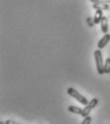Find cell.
<instances>
[{
	"label": "cell",
	"instance_id": "6da1fadb",
	"mask_svg": "<svg viewBox=\"0 0 110 124\" xmlns=\"http://www.w3.org/2000/svg\"><path fill=\"white\" fill-rule=\"evenodd\" d=\"M94 57H95V62L97 65V71L100 75L104 73V62H103V53L100 49L96 50L94 52Z\"/></svg>",
	"mask_w": 110,
	"mask_h": 124
},
{
	"label": "cell",
	"instance_id": "7a4b0ae2",
	"mask_svg": "<svg viewBox=\"0 0 110 124\" xmlns=\"http://www.w3.org/2000/svg\"><path fill=\"white\" fill-rule=\"evenodd\" d=\"M67 94H69L70 96H72L73 98H75L76 100H78V102H80L81 104H82L84 106H86L89 101L87 100V98L85 96L82 95L77 90H75L74 88H68L67 89Z\"/></svg>",
	"mask_w": 110,
	"mask_h": 124
},
{
	"label": "cell",
	"instance_id": "3957f363",
	"mask_svg": "<svg viewBox=\"0 0 110 124\" xmlns=\"http://www.w3.org/2000/svg\"><path fill=\"white\" fill-rule=\"evenodd\" d=\"M98 103H99L98 98H93V99H91V100L89 101V103L84 107L82 116V117H86V116H89V114L91 113V111H92V110H93V109L98 105Z\"/></svg>",
	"mask_w": 110,
	"mask_h": 124
},
{
	"label": "cell",
	"instance_id": "277c9868",
	"mask_svg": "<svg viewBox=\"0 0 110 124\" xmlns=\"http://www.w3.org/2000/svg\"><path fill=\"white\" fill-rule=\"evenodd\" d=\"M109 41H110V34H105V35L99 40V42H98V48H99L100 50H102L103 48H104V47L108 44Z\"/></svg>",
	"mask_w": 110,
	"mask_h": 124
},
{
	"label": "cell",
	"instance_id": "5b68a950",
	"mask_svg": "<svg viewBox=\"0 0 110 124\" xmlns=\"http://www.w3.org/2000/svg\"><path fill=\"white\" fill-rule=\"evenodd\" d=\"M101 28H102V32L105 34H107L108 32V19L106 16H103L102 20H101Z\"/></svg>",
	"mask_w": 110,
	"mask_h": 124
},
{
	"label": "cell",
	"instance_id": "8992f818",
	"mask_svg": "<svg viewBox=\"0 0 110 124\" xmlns=\"http://www.w3.org/2000/svg\"><path fill=\"white\" fill-rule=\"evenodd\" d=\"M103 16V11H102V10H97L96 13H95V16H94V17H93V19H94V23H95V24H99V23H101V20H102Z\"/></svg>",
	"mask_w": 110,
	"mask_h": 124
},
{
	"label": "cell",
	"instance_id": "52a82bcc",
	"mask_svg": "<svg viewBox=\"0 0 110 124\" xmlns=\"http://www.w3.org/2000/svg\"><path fill=\"white\" fill-rule=\"evenodd\" d=\"M93 9H95L96 11L97 10H102V11L109 10V5L104 4V3H96V4H93Z\"/></svg>",
	"mask_w": 110,
	"mask_h": 124
},
{
	"label": "cell",
	"instance_id": "ba28073f",
	"mask_svg": "<svg viewBox=\"0 0 110 124\" xmlns=\"http://www.w3.org/2000/svg\"><path fill=\"white\" fill-rule=\"evenodd\" d=\"M67 110L70 112V113H73V114H77V115H82L83 109L80 108V107H76V106H69L67 108Z\"/></svg>",
	"mask_w": 110,
	"mask_h": 124
},
{
	"label": "cell",
	"instance_id": "9c48e42d",
	"mask_svg": "<svg viewBox=\"0 0 110 124\" xmlns=\"http://www.w3.org/2000/svg\"><path fill=\"white\" fill-rule=\"evenodd\" d=\"M104 73L106 74L110 73V58H107L104 62Z\"/></svg>",
	"mask_w": 110,
	"mask_h": 124
},
{
	"label": "cell",
	"instance_id": "30bf717a",
	"mask_svg": "<svg viewBox=\"0 0 110 124\" xmlns=\"http://www.w3.org/2000/svg\"><path fill=\"white\" fill-rule=\"evenodd\" d=\"M91 2L93 4H96V3H104V4H109L110 0H91Z\"/></svg>",
	"mask_w": 110,
	"mask_h": 124
},
{
	"label": "cell",
	"instance_id": "8fae6325",
	"mask_svg": "<svg viewBox=\"0 0 110 124\" xmlns=\"http://www.w3.org/2000/svg\"><path fill=\"white\" fill-rule=\"evenodd\" d=\"M91 121H92V117L90 116H88L84 117V119H83V121L82 122V124H90Z\"/></svg>",
	"mask_w": 110,
	"mask_h": 124
},
{
	"label": "cell",
	"instance_id": "7c38bea8",
	"mask_svg": "<svg viewBox=\"0 0 110 124\" xmlns=\"http://www.w3.org/2000/svg\"><path fill=\"white\" fill-rule=\"evenodd\" d=\"M87 22H88V25L90 26V27H92L95 23H94V21H92V19H91V17H87Z\"/></svg>",
	"mask_w": 110,
	"mask_h": 124
},
{
	"label": "cell",
	"instance_id": "4fadbf2b",
	"mask_svg": "<svg viewBox=\"0 0 110 124\" xmlns=\"http://www.w3.org/2000/svg\"><path fill=\"white\" fill-rule=\"evenodd\" d=\"M5 123L6 124H19V123H17V122H15V121H14V120H12V119H8V120H6Z\"/></svg>",
	"mask_w": 110,
	"mask_h": 124
},
{
	"label": "cell",
	"instance_id": "5bb4252c",
	"mask_svg": "<svg viewBox=\"0 0 110 124\" xmlns=\"http://www.w3.org/2000/svg\"><path fill=\"white\" fill-rule=\"evenodd\" d=\"M0 124H6V123H5V122H3V121H1V122H0Z\"/></svg>",
	"mask_w": 110,
	"mask_h": 124
}]
</instances>
